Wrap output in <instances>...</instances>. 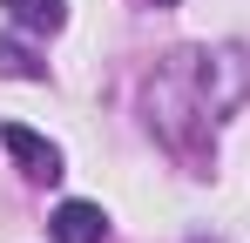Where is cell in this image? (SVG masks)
Instances as JSON below:
<instances>
[{"label": "cell", "instance_id": "cell-1", "mask_svg": "<svg viewBox=\"0 0 250 243\" xmlns=\"http://www.w3.org/2000/svg\"><path fill=\"white\" fill-rule=\"evenodd\" d=\"M0 149L21 162V169H27L34 182H54V176H61V149H54L47 135H34L27 122H7V128H0Z\"/></svg>", "mask_w": 250, "mask_h": 243}, {"label": "cell", "instance_id": "cell-2", "mask_svg": "<svg viewBox=\"0 0 250 243\" xmlns=\"http://www.w3.org/2000/svg\"><path fill=\"white\" fill-rule=\"evenodd\" d=\"M47 230H54L61 243H102V237H108V216H102V202H82V196H75V202L54 209Z\"/></svg>", "mask_w": 250, "mask_h": 243}, {"label": "cell", "instance_id": "cell-3", "mask_svg": "<svg viewBox=\"0 0 250 243\" xmlns=\"http://www.w3.org/2000/svg\"><path fill=\"white\" fill-rule=\"evenodd\" d=\"M7 14H14V27H27V34H54L61 20H68V0H0Z\"/></svg>", "mask_w": 250, "mask_h": 243}, {"label": "cell", "instance_id": "cell-4", "mask_svg": "<svg viewBox=\"0 0 250 243\" xmlns=\"http://www.w3.org/2000/svg\"><path fill=\"white\" fill-rule=\"evenodd\" d=\"M0 75H14V81H47V68L21 47V40H0Z\"/></svg>", "mask_w": 250, "mask_h": 243}, {"label": "cell", "instance_id": "cell-5", "mask_svg": "<svg viewBox=\"0 0 250 243\" xmlns=\"http://www.w3.org/2000/svg\"><path fill=\"white\" fill-rule=\"evenodd\" d=\"M149 7H176V0H149Z\"/></svg>", "mask_w": 250, "mask_h": 243}]
</instances>
